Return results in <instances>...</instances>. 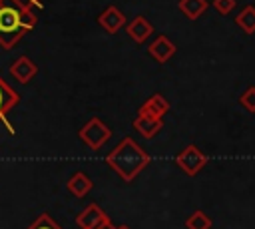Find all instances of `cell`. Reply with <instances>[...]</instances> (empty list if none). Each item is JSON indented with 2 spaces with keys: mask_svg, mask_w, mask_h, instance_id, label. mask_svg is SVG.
<instances>
[{
  "mask_svg": "<svg viewBox=\"0 0 255 229\" xmlns=\"http://www.w3.org/2000/svg\"><path fill=\"white\" fill-rule=\"evenodd\" d=\"M36 22L38 18L32 8L0 0V46L4 50L14 48L22 40V36L34 30Z\"/></svg>",
  "mask_w": 255,
  "mask_h": 229,
  "instance_id": "obj_1",
  "label": "cell"
},
{
  "mask_svg": "<svg viewBox=\"0 0 255 229\" xmlns=\"http://www.w3.org/2000/svg\"><path fill=\"white\" fill-rule=\"evenodd\" d=\"M106 163L124 179V181H133L149 163V153L135 143L131 137H124L108 155Z\"/></svg>",
  "mask_w": 255,
  "mask_h": 229,
  "instance_id": "obj_2",
  "label": "cell"
},
{
  "mask_svg": "<svg viewBox=\"0 0 255 229\" xmlns=\"http://www.w3.org/2000/svg\"><path fill=\"white\" fill-rule=\"evenodd\" d=\"M82 143H86L90 149L98 151L100 147H104V143L110 141L112 137V129L100 119V117H90L78 131Z\"/></svg>",
  "mask_w": 255,
  "mask_h": 229,
  "instance_id": "obj_3",
  "label": "cell"
},
{
  "mask_svg": "<svg viewBox=\"0 0 255 229\" xmlns=\"http://www.w3.org/2000/svg\"><path fill=\"white\" fill-rule=\"evenodd\" d=\"M175 163H177V167H179L185 175L193 177V175H197V173L207 165V155H205L195 143H189V145H185V147L175 155Z\"/></svg>",
  "mask_w": 255,
  "mask_h": 229,
  "instance_id": "obj_4",
  "label": "cell"
},
{
  "mask_svg": "<svg viewBox=\"0 0 255 229\" xmlns=\"http://www.w3.org/2000/svg\"><path fill=\"white\" fill-rule=\"evenodd\" d=\"M106 221H110V217H108V213L98 203H90L76 217V225L80 229H94V227H98V225H102Z\"/></svg>",
  "mask_w": 255,
  "mask_h": 229,
  "instance_id": "obj_5",
  "label": "cell"
},
{
  "mask_svg": "<svg viewBox=\"0 0 255 229\" xmlns=\"http://www.w3.org/2000/svg\"><path fill=\"white\" fill-rule=\"evenodd\" d=\"M126 14L118 8V6H114V4H110L100 16H98V24L108 32V34H116V32H120L124 26H126Z\"/></svg>",
  "mask_w": 255,
  "mask_h": 229,
  "instance_id": "obj_6",
  "label": "cell"
},
{
  "mask_svg": "<svg viewBox=\"0 0 255 229\" xmlns=\"http://www.w3.org/2000/svg\"><path fill=\"white\" fill-rule=\"evenodd\" d=\"M126 32L135 44H143L153 34V24L145 16H135L129 22H126Z\"/></svg>",
  "mask_w": 255,
  "mask_h": 229,
  "instance_id": "obj_7",
  "label": "cell"
},
{
  "mask_svg": "<svg viewBox=\"0 0 255 229\" xmlns=\"http://www.w3.org/2000/svg\"><path fill=\"white\" fill-rule=\"evenodd\" d=\"M18 102H20V96L14 92L12 86H8V84L0 78V121H4V123L8 125V131H10V133H14V127L8 123L6 114H8L14 106H18Z\"/></svg>",
  "mask_w": 255,
  "mask_h": 229,
  "instance_id": "obj_8",
  "label": "cell"
},
{
  "mask_svg": "<svg viewBox=\"0 0 255 229\" xmlns=\"http://www.w3.org/2000/svg\"><path fill=\"white\" fill-rule=\"evenodd\" d=\"M147 52H149V56H151L155 62L165 64L167 60L173 58V54L177 52V48H175V44H173L167 36H157V38L147 46Z\"/></svg>",
  "mask_w": 255,
  "mask_h": 229,
  "instance_id": "obj_9",
  "label": "cell"
},
{
  "mask_svg": "<svg viewBox=\"0 0 255 229\" xmlns=\"http://www.w3.org/2000/svg\"><path fill=\"white\" fill-rule=\"evenodd\" d=\"M167 112H169V102L161 94H151L137 110V114H143V115H149V117H157V119H161Z\"/></svg>",
  "mask_w": 255,
  "mask_h": 229,
  "instance_id": "obj_10",
  "label": "cell"
},
{
  "mask_svg": "<svg viewBox=\"0 0 255 229\" xmlns=\"http://www.w3.org/2000/svg\"><path fill=\"white\" fill-rule=\"evenodd\" d=\"M10 74H12L14 80H18L20 84H28V82L38 74V66H36L28 56H20L18 60L12 62Z\"/></svg>",
  "mask_w": 255,
  "mask_h": 229,
  "instance_id": "obj_11",
  "label": "cell"
},
{
  "mask_svg": "<svg viewBox=\"0 0 255 229\" xmlns=\"http://www.w3.org/2000/svg\"><path fill=\"white\" fill-rule=\"evenodd\" d=\"M161 127H163L161 119L149 117V115H143V114H137L135 119H133V129L145 139H151L153 135H157V131H161Z\"/></svg>",
  "mask_w": 255,
  "mask_h": 229,
  "instance_id": "obj_12",
  "label": "cell"
},
{
  "mask_svg": "<svg viewBox=\"0 0 255 229\" xmlns=\"http://www.w3.org/2000/svg\"><path fill=\"white\" fill-rule=\"evenodd\" d=\"M92 187H94V181H92L90 175H86L84 171H76L74 175H70V179H68V183H66V189H68L74 197H78V199L86 197V195L92 191Z\"/></svg>",
  "mask_w": 255,
  "mask_h": 229,
  "instance_id": "obj_13",
  "label": "cell"
},
{
  "mask_svg": "<svg viewBox=\"0 0 255 229\" xmlns=\"http://www.w3.org/2000/svg\"><path fill=\"white\" fill-rule=\"evenodd\" d=\"M177 8L187 20H197L209 8V2L207 0H179Z\"/></svg>",
  "mask_w": 255,
  "mask_h": 229,
  "instance_id": "obj_14",
  "label": "cell"
},
{
  "mask_svg": "<svg viewBox=\"0 0 255 229\" xmlns=\"http://www.w3.org/2000/svg\"><path fill=\"white\" fill-rule=\"evenodd\" d=\"M235 24L245 34H255V6L247 4L245 8H241V12L235 16Z\"/></svg>",
  "mask_w": 255,
  "mask_h": 229,
  "instance_id": "obj_15",
  "label": "cell"
},
{
  "mask_svg": "<svg viewBox=\"0 0 255 229\" xmlns=\"http://www.w3.org/2000/svg\"><path fill=\"white\" fill-rule=\"evenodd\" d=\"M185 227L187 229H211V217L201 211V209H195L187 219H185Z\"/></svg>",
  "mask_w": 255,
  "mask_h": 229,
  "instance_id": "obj_16",
  "label": "cell"
},
{
  "mask_svg": "<svg viewBox=\"0 0 255 229\" xmlns=\"http://www.w3.org/2000/svg\"><path fill=\"white\" fill-rule=\"evenodd\" d=\"M26 229H62V227H60L48 213H40Z\"/></svg>",
  "mask_w": 255,
  "mask_h": 229,
  "instance_id": "obj_17",
  "label": "cell"
},
{
  "mask_svg": "<svg viewBox=\"0 0 255 229\" xmlns=\"http://www.w3.org/2000/svg\"><path fill=\"white\" fill-rule=\"evenodd\" d=\"M239 104L243 106V110L255 114V86H249V88L239 96Z\"/></svg>",
  "mask_w": 255,
  "mask_h": 229,
  "instance_id": "obj_18",
  "label": "cell"
},
{
  "mask_svg": "<svg viewBox=\"0 0 255 229\" xmlns=\"http://www.w3.org/2000/svg\"><path fill=\"white\" fill-rule=\"evenodd\" d=\"M211 6H213L221 16H227V14H231V10L237 6V2H235V0H213Z\"/></svg>",
  "mask_w": 255,
  "mask_h": 229,
  "instance_id": "obj_19",
  "label": "cell"
},
{
  "mask_svg": "<svg viewBox=\"0 0 255 229\" xmlns=\"http://www.w3.org/2000/svg\"><path fill=\"white\" fill-rule=\"evenodd\" d=\"M2 2H12L24 8H34V6H42V0H2Z\"/></svg>",
  "mask_w": 255,
  "mask_h": 229,
  "instance_id": "obj_20",
  "label": "cell"
},
{
  "mask_svg": "<svg viewBox=\"0 0 255 229\" xmlns=\"http://www.w3.org/2000/svg\"><path fill=\"white\" fill-rule=\"evenodd\" d=\"M94 229H114V223L112 221H106V223H102V225H98Z\"/></svg>",
  "mask_w": 255,
  "mask_h": 229,
  "instance_id": "obj_21",
  "label": "cell"
},
{
  "mask_svg": "<svg viewBox=\"0 0 255 229\" xmlns=\"http://www.w3.org/2000/svg\"><path fill=\"white\" fill-rule=\"evenodd\" d=\"M114 229H129L128 225H114Z\"/></svg>",
  "mask_w": 255,
  "mask_h": 229,
  "instance_id": "obj_22",
  "label": "cell"
}]
</instances>
